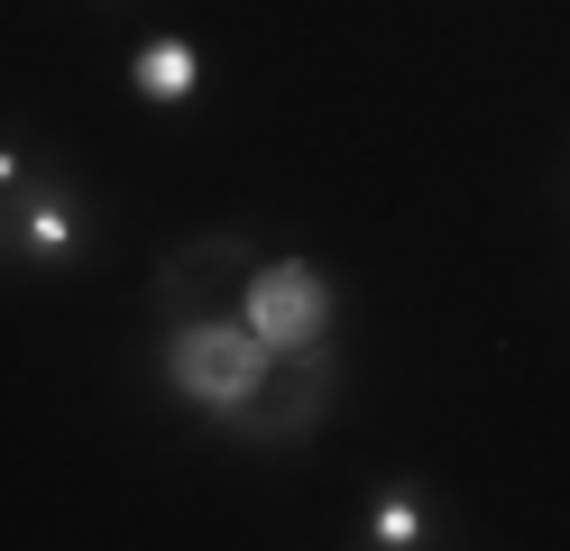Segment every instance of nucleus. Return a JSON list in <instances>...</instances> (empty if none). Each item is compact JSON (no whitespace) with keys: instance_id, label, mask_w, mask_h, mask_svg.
I'll return each instance as SVG.
<instances>
[{"instance_id":"f257e3e1","label":"nucleus","mask_w":570,"mask_h":551,"mask_svg":"<svg viewBox=\"0 0 570 551\" xmlns=\"http://www.w3.org/2000/svg\"><path fill=\"white\" fill-rule=\"evenodd\" d=\"M332 395H341V350H332V341L267 350V367L248 377V395H239L212 432H222V441H248V451H295V441H313V423L332 414Z\"/></svg>"},{"instance_id":"f03ea898","label":"nucleus","mask_w":570,"mask_h":551,"mask_svg":"<svg viewBox=\"0 0 570 551\" xmlns=\"http://www.w3.org/2000/svg\"><path fill=\"white\" fill-rule=\"evenodd\" d=\"M157 367H166V386L185 395L203 423H222L230 404L248 395V377L267 367V341H258L239 313H194V322H166Z\"/></svg>"},{"instance_id":"7ed1b4c3","label":"nucleus","mask_w":570,"mask_h":551,"mask_svg":"<svg viewBox=\"0 0 570 551\" xmlns=\"http://www.w3.org/2000/svg\"><path fill=\"white\" fill-rule=\"evenodd\" d=\"M258 239L248 230H203V239H175L166 257H157V276H148V294H157V322H194V313H239V294H248V276H258Z\"/></svg>"},{"instance_id":"20e7f679","label":"nucleus","mask_w":570,"mask_h":551,"mask_svg":"<svg viewBox=\"0 0 570 551\" xmlns=\"http://www.w3.org/2000/svg\"><path fill=\"white\" fill-rule=\"evenodd\" d=\"M239 322L258 331L267 350H313V341L341 331V294L304 248H285V257H258V276L239 294Z\"/></svg>"},{"instance_id":"39448f33","label":"nucleus","mask_w":570,"mask_h":551,"mask_svg":"<svg viewBox=\"0 0 570 551\" xmlns=\"http://www.w3.org/2000/svg\"><path fill=\"white\" fill-rule=\"evenodd\" d=\"M0 230H10V267H75L92 248V211H83V184L65 157H47L28 175V194L0 211Z\"/></svg>"},{"instance_id":"423d86ee","label":"nucleus","mask_w":570,"mask_h":551,"mask_svg":"<svg viewBox=\"0 0 570 551\" xmlns=\"http://www.w3.org/2000/svg\"><path fill=\"white\" fill-rule=\"evenodd\" d=\"M129 92L157 101V110H185L203 92V47H194V37H175V28L138 37V47H129Z\"/></svg>"},{"instance_id":"0eeeda50","label":"nucleus","mask_w":570,"mask_h":551,"mask_svg":"<svg viewBox=\"0 0 570 551\" xmlns=\"http://www.w3.org/2000/svg\"><path fill=\"white\" fill-rule=\"evenodd\" d=\"M360 542H368V551H414V542H442V505L396 478V488H377V496H368Z\"/></svg>"},{"instance_id":"6e6552de","label":"nucleus","mask_w":570,"mask_h":551,"mask_svg":"<svg viewBox=\"0 0 570 551\" xmlns=\"http://www.w3.org/2000/svg\"><path fill=\"white\" fill-rule=\"evenodd\" d=\"M47 157H56V147H38V138H19L10 120H0V211H10V203L28 194V175H38Z\"/></svg>"}]
</instances>
